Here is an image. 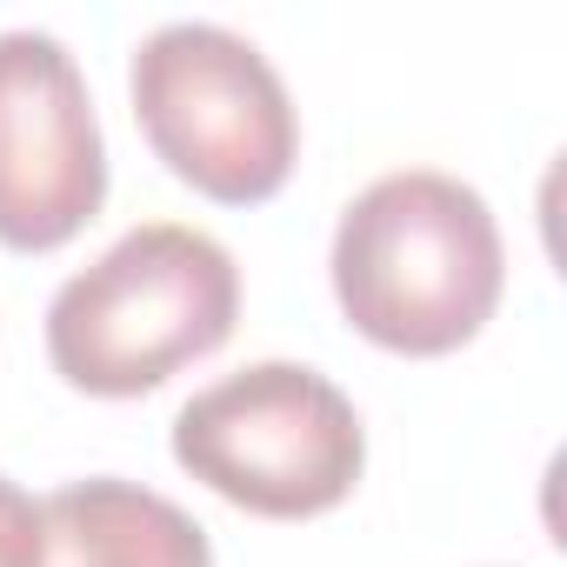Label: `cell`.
<instances>
[{
  "mask_svg": "<svg viewBox=\"0 0 567 567\" xmlns=\"http://www.w3.org/2000/svg\"><path fill=\"white\" fill-rule=\"evenodd\" d=\"M334 301L388 354L467 348L507 288V247L487 200L434 167L381 174L334 227Z\"/></svg>",
  "mask_w": 567,
  "mask_h": 567,
  "instance_id": "6da1fadb",
  "label": "cell"
},
{
  "mask_svg": "<svg viewBox=\"0 0 567 567\" xmlns=\"http://www.w3.org/2000/svg\"><path fill=\"white\" fill-rule=\"evenodd\" d=\"M240 315L234 254L181 220H147L121 234L94 267H81L48 308V361L68 388L101 401H134L207 361Z\"/></svg>",
  "mask_w": 567,
  "mask_h": 567,
  "instance_id": "7a4b0ae2",
  "label": "cell"
},
{
  "mask_svg": "<svg viewBox=\"0 0 567 567\" xmlns=\"http://www.w3.org/2000/svg\"><path fill=\"white\" fill-rule=\"evenodd\" d=\"M134 121L167 174L220 207L274 200L301 154L288 81L214 21H167L134 48Z\"/></svg>",
  "mask_w": 567,
  "mask_h": 567,
  "instance_id": "3957f363",
  "label": "cell"
},
{
  "mask_svg": "<svg viewBox=\"0 0 567 567\" xmlns=\"http://www.w3.org/2000/svg\"><path fill=\"white\" fill-rule=\"evenodd\" d=\"M174 461L260 520H308L354 494L368 434L328 374L301 361H254L174 414Z\"/></svg>",
  "mask_w": 567,
  "mask_h": 567,
  "instance_id": "277c9868",
  "label": "cell"
},
{
  "mask_svg": "<svg viewBox=\"0 0 567 567\" xmlns=\"http://www.w3.org/2000/svg\"><path fill=\"white\" fill-rule=\"evenodd\" d=\"M107 200L87 74L54 34H0V247L54 254Z\"/></svg>",
  "mask_w": 567,
  "mask_h": 567,
  "instance_id": "5b68a950",
  "label": "cell"
},
{
  "mask_svg": "<svg viewBox=\"0 0 567 567\" xmlns=\"http://www.w3.org/2000/svg\"><path fill=\"white\" fill-rule=\"evenodd\" d=\"M41 567H214V547L167 494L101 474L41 501Z\"/></svg>",
  "mask_w": 567,
  "mask_h": 567,
  "instance_id": "8992f818",
  "label": "cell"
},
{
  "mask_svg": "<svg viewBox=\"0 0 567 567\" xmlns=\"http://www.w3.org/2000/svg\"><path fill=\"white\" fill-rule=\"evenodd\" d=\"M0 567H41V507L0 474Z\"/></svg>",
  "mask_w": 567,
  "mask_h": 567,
  "instance_id": "52a82bcc",
  "label": "cell"
}]
</instances>
